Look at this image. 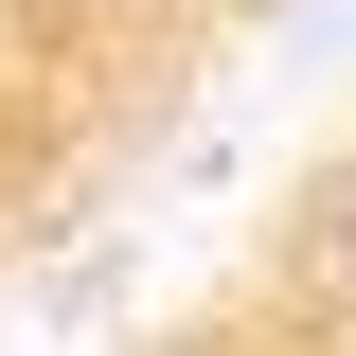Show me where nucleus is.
Here are the masks:
<instances>
[{
	"label": "nucleus",
	"instance_id": "nucleus-1",
	"mask_svg": "<svg viewBox=\"0 0 356 356\" xmlns=\"http://www.w3.org/2000/svg\"><path fill=\"white\" fill-rule=\"evenodd\" d=\"M285 250H303V285H321V303L356 321V143H339V161L303 178V232H285Z\"/></svg>",
	"mask_w": 356,
	"mask_h": 356
},
{
	"label": "nucleus",
	"instance_id": "nucleus-2",
	"mask_svg": "<svg viewBox=\"0 0 356 356\" xmlns=\"http://www.w3.org/2000/svg\"><path fill=\"white\" fill-rule=\"evenodd\" d=\"M54 18H143V0H54Z\"/></svg>",
	"mask_w": 356,
	"mask_h": 356
}]
</instances>
